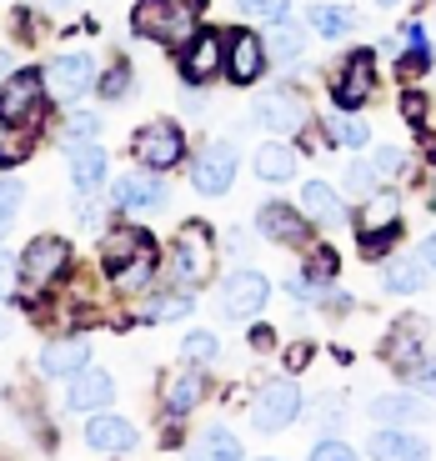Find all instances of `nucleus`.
<instances>
[{
  "mask_svg": "<svg viewBox=\"0 0 436 461\" xmlns=\"http://www.w3.org/2000/svg\"><path fill=\"white\" fill-rule=\"evenodd\" d=\"M206 0H191V5H171V0H136L131 25L146 41H191V21Z\"/></svg>",
  "mask_w": 436,
  "mask_h": 461,
  "instance_id": "nucleus-1",
  "label": "nucleus"
},
{
  "mask_svg": "<svg viewBox=\"0 0 436 461\" xmlns=\"http://www.w3.org/2000/svg\"><path fill=\"white\" fill-rule=\"evenodd\" d=\"M296 416H301V392L291 386V381H271V386L256 396V406H251L256 431H286Z\"/></svg>",
  "mask_w": 436,
  "mask_h": 461,
  "instance_id": "nucleus-2",
  "label": "nucleus"
},
{
  "mask_svg": "<svg viewBox=\"0 0 436 461\" xmlns=\"http://www.w3.org/2000/svg\"><path fill=\"white\" fill-rule=\"evenodd\" d=\"M46 86H50V95H60V101H76V95H86L95 86V60L86 56V50H66V56L50 60Z\"/></svg>",
  "mask_w": 436,
  "mask_h": 461,
  "instance_id": "nucleus-3",
  "label": "nucleus"
},
{
  "mask_svg": "<svg viewBox=\"0 0 436 461\" xmlns=\"http://www.w3.org/2000/svg\"><path fill=\"white\" fill-rule=\"evenodd\" d=\"M251 121L266 126V131H276V136H296V131L306 126V105H301V95H291V91H271V95H256Z\"/></svg>",
  "mask_w": 436,
  "mask_h": 461,
  "instance_id": "nucleus-4",
  "label": "nucleus"
},
{
  "mask_svg": "<svg viewBox=\"0 0 436 461\" xmlns=\"http://www.w3.org/2000/svg\"><path fill=\"white\" fill-rule=\"evenodd\" d=\"M66 266H70V246L60 241V236H35V241L25 246V256H21V271H25L31 286H50Z\"/></svg>",
  "mask_w": 436,
  "mask_h": 461,
  "instance_id": "nucleus-5",
  "label": "nucleus"
},
{
  "mask_svg": "<svg viewBox=\"0 0 436 461\" xmlns=\"http://www.w3.org/2000/svg\"><path fill=\"white\" fill-rule=\"evenodd\" d=\"M136 156L141 166H150V171H166V166H176L186 156V140H181V126H171V121H156V126H146L136 136Z\"/></svg>",
  "mask_w": 436,
  "mask_h": 461,
  "instance_id": "nucleus-6",
  "label": "nucleus"
},
{
  "mask_svg": "<svg viewBox=\"0 0 436 461\" xmlns=\"http://www.w3.org/2000/svg\"><path fill=\"white\" fill-rule=\"evenodd\" d=\"M236 181V150L231 146H206L201 156H195V166H191V185L201 191V196H221L226 185Z\"/></svg>",
  "mask_w": 436,
  "mask_h": 461,
  "instance_id": "nucleus-7",
  "label": "nucleus"
},
{
  "mask_svg": "<svg viewBox=\"0 0 436 461\" xmlns=\"http://www.w3.org/2000/svg\"><path fill=\"white\" fill-rule=\"evenodd\" d=\"M266 296H271V286H266L261 271H236V276L221 286V306H226V316H256L266 306Z\"/></svg>",
  "mask_w": 436,
  "mask_h": 461,
  "instance_id": "nucleus-8",
  "label": "nucleus"
},
{
  "mask_svg": "<svg viewBox=\"0 0 436 461\" xmlns=\"http://www.w3.org/2000/svg\"><path fill=\"white\" fill-rule=\"evenodd\" d=\"M86 447L101 451V456H126L136 447V427L121 421V416H111V411H95L91 427H86Z\"/></svg>",
  "mask_w": 436,
  "mask_h": 461,
  "instance_id": "nucleus-9",
  "label": "nucleus"
},
{
  "mask_svg": "<svg viewBox=\"0 0 436 461\" xmlns=\"http://www.w3.org/2000/svg\"><path fill=\"white\" fill-rule=\"evenodd\" d=\"M35 101H41V70H21V76H11V81L0 86V126L25 121V115L35 111Z\"/></svg>",
  "mask_w": 436,
  "mask_h": 461,
  "instance_id": "nucleus-10",
  "label": "nucleus"
},
{
  "mask_svg": "<svg viewBox=\"0 0 436 461\" xmlns=\"http://www.w3.org/2000/svg\"><path fill=\"white\" fill-rule=\"evenodd\" d=\"M221 60H226V41L211 31L191 35L186 41V56H181V70H186V81H206V76H216Z\"/></svg>",
  "mask_w": 436,
  "mask_h": 461,
  "instance_id": "nucleus-11",
  "label": "nucleus"
},
{
  "mask_svg": "<svg viewBox=\"0 0 436 461\" xmlns=\"http://www.w3.org/2000/svg\"><path fill=\"white\" fill-rule=\"evenodd\" d=\"M161 201H166L161 176L136 171V176H121V181H115V206L121 211H156Z\"/></svg>",
  "mask_w": 436,
  "mask_h": 461,
  "instance_id": "nucleus-12",
  "label": "nucleus"
},
{
  "mask_svg": "<svg viewBox=\"0 0 436 461\" xmlns=\"http://www.w3.org/2000/svg\"><path fill=\"white\" fill-rule=\"evenodd\" d=\"M91 361V341L86 336H70V341H56L41 351V376L60 381V376H76V371Z\"/></svg>",
  "mask_w": 436,
  "mask_h": 461,
  "instance_id": "nucleus-13",
  "label": "nucleus"
},
{
  "mask_svg": "<svg viewBox=\"0 0 436 461\" xmlns=\"http://www.w3.org/2000/svg\"><path fill=\"white\" fill-rule=\"evenodd\" d=\"M266 66V41H256V35H236V41H226V70L236 86H251L256 76H261Z\"/></svg>",
  "mask_w": 436,
  "mask_h": 461,
  "instance_id": "nucleus-14",
  "label": "nucleus"
},
{
  "mask_svg": "<svg viewBox=\"0 0 436 461\" xmlns=\"http://www.w3.org/2000/svg\"><path fill=\"white\" fill-rule=\"evenodd\" d=\"M111 376L105 371H91V366H81L76 371V381H70V406L76 411H101V406H111Z\"/></svg>",
  "mask_w": 436,
  "mask_h": 461,
  "instance_id": "nucleus-15",
  "label": "nucleus"
},
{
  "mask_svg": "<svg viewBox=\"0 0 436 461\" xmlns=\"http://www.w3.org/2000/svg\"><path fill=\"white\" fill-rule=\"evenodd\" d=\"M301 211H306V221H316V226H326V230H336L346 221L336 191H332V185H322V181H306V191H301Z\"/></svg>",
  "mask_w": 436,
  "mask_h": 461,
  "instance_id": "nucleus-16",
  "label": "nucleus"
},
{
  "mask_svg": "<svg viewBox=\"0 0 436 461\" xmlns=\"http://www.w3.org/2000/svg\"><path fill=\"white\" fill-rule=\"evenodd\" d=\"M206 266H211V251H206V230H186L181 246H176V271H181L186 281H201L206 276Z\"/></svg>",
  "mask_w": 436,
  "mask_h": 461,
  "instance_id": "nucleus-17",
  "label": "nucleus"
},
{
  "mask_svg": "<svg viewBox=\"0 0 436 461\" xmlns=\"http://www.w3.org/2000/svg\"><path fill=\"white\" fill-rule=\"evenodd\" d=\"M261 230L271 236V241H286V246L306 241V221H301L291 206H261Z\"/></svg>",
  "mask_w": 436,
  "mask_h": 461,
  "instance_id": "nucleus-18",
  "label": "nucleus"
},
{
  "mask_svg": "<svg viewBox=\"0 0 436 461\" xmlns=\"http://www.w3.org/2000/svg\"><path fill=\"white\" fill-rule=\"evenodd\" d=\"M136 256H150L146 230H115V236H105V266H111V276L121 271V266H131Z\"/></svg>",
  "mask_w": 436,
  "mask_h": 461,
  "instance_id": "nucleus-19",
  "label": "nucleus"
},
{
  "mask_svg": "<svg viewBox=\"0 0 436 461\" xmlns=\"http://www.w3.org/2000/svg\"><path fill=\"white\" fill-rule=\"evenodd\" d=\"M105 150L101 146H81L76 156H70V181H76V191H95V185L105 181Z\"/></svg>",
  "mask_w": 436,
  "mask_h": 461,
  "instance_id": "nucleus-20",
  "label": "nucleus"
},
{
  "mask_svg": "<svg viewBox=\"0 0 436 461\" xmlns=\"http://www.w3.org/2000/svg\"><path fill=\"white\" fill-rule=\"evenodd\" d=\"M422 286H426V266L416 261V256H391L386 261V291H396V296H416Z\"/></svg>",
  "mask_w": 436,
  "mask_h": 461,
  "instance_id": "nucleus-21",
  "label": "nucleus"
},
{
  "mask_svg": "<svg viewBox=\"0 0 436 461\" xmlns=\"http://www.w3.org/2000/svg\"><path fill=\"white\" fill-rule=\"evenodd\" d=\"M256 176H261V181H291V176H296V150L281 146V140L261 146L256 150Z\"/></svg>",
  "mask_w": 436,
  "mask_h": 461,
  "instance_id": "nucleus-22",
  "label": "nucleus"
},
{
  "mask_svg": "<svg viewBox=\"0 0 436 461\" xmlns=\"http://www.w3.org/2000/svg\"><path fill=\"white\" fill-rule=\"evenodd\" d=\"M367 91H371V56L361 50V56L346 60V76H341V86H336V101H341V105H356Z\"/></svg>",
  "mask_w": 436,
  "mask_h": 461,
  "instance_id": "nucleus-23",
  "label": "nucleus"
},
{
  "mask_svg": "<svg viewBox=\"0 0 436 461\" xmlns=\"http://www.w3.org/2000/svg\"><path fill=\"white\" fill-rule=\"evenodd\" d=\"M191 406H201V376H195V371H181V376L166 386V411L181 421V416H191Z\"/></svg>",
  "mask_w": 436,
  "mask_h": 461,
  "instance_id": "nucleus-24",
  "label": "nucleus"
},
{
  "mask_svg": "<svg viewBox=\"0 0 436 461\" xmlns=\"http://www.w3.org/2000/svg\"><path fill=\"white\" fill-rule=\"evenodd\" d=\"M367 451H371V456H426V441L406 437V431H381Z\"/></svg>",
  "mask_w": 436,
  "mask_h": 461,
  "instance_id": "nucleus-25",
  "label": "nucleus"
},
{
  "mask_svg": "<svg viewBox=\"0 0 436 461\" xmlns=\"http://www.w3.org/2000/svg\"><path fill=\"white\" fill-rule=\"evenodd\" d=\"M356 25V15L346 11V5H311V31L322 35H346Z\"/></svg>",
  "mask_w": 436,
  "mask_h": 461,
  "instance_id": "nucleus-26",
  "label": "nucleus"
},
{
  "mask_svg": "<svg viewBox=\"0 0 436 461\" xmlns=\"http://www.w3.org/2000/svg\"><path fill=\"white\" fill-rule=\"evenodd\" d=\"M266 56H276V60H296V56H301V31H296V25L276 21V31L266 35Z\"/></svg>",
  "mask_w": 436,
  "mask_h": 461,
  "instance_id": "nucleus-27",
  "label": "nucleus"
},
{
  "mask_svg": "<svg viewBox=\"0 0 436 461\" xmlns=\"http://www.w3.org/2000/svg\"><path fill=\"white\" fill-rule=\"evenodd\" d=\"M201 456H221V461H231V456H241V441L231 437L226 427H206V431H201Z\"/></svg>",
  "mask_w": 436,
  "mask_h": 461,
  "instance_id": "nucleus-28",
  "label": "nucleus"
},
{
  "mask_svg": "<svg viewBox=\"0 0 436 461\" xmlns=\"http://www.w3.org/2000/svg\"><path fill=\"white\" fill-rule=\"evenodd\" d=\"M150 276H156V261H150V256H136L131 266L115 271V286H121V291H146Z\"/></svg>",
  "mask_w": 436,
  "mask_h": 461,
  "instance_id": "nucleus-29",
  "label": "nucleus"
},
{
  "mask_svg": "<svg viewBox=\"0 0 436 461\" xmlns=\"http://www.w3.org/2000/svg\"><path fill=\"white\" fill-rule=\"evenodd\" d=\"M291 0H236V15H246V21H286Z\"/></svg>",
  "mask_w": 436,
  "mask_h": 461,
  "instance_id": "nucleus-30",
  "label": "nucleus"
},
{
  "mask_svg": "<svg viewBox=\"0 0 436 461\" xmlns=\"http://www.w3.org/2000/svg\"><path fill=\"white\" fill-rule=\"evenodd\" d=\"M332 140H336V146L361 150L371 140V126H367V121H356V115H341V121H332Z\"/></svg>",
  "mask_w": 436,
  "mask_h": 461,
  "instance_id": "nucleus-31",
  "label": "nucleus"
},
{
  "mask_svg": "<svg viewBox=\"0 0 436 461\" xmlns=\"http://www.w3.org/2000/svg\"><path fill=\"white\" fill-rule=\"evenodd\" d=\"M181 357L191 361V366H206V361H216V336L211 331H191L181 341Z\"/></svg>",
  "mask_w": 436,
  "mask_h": 461,
  "instance_id": "nucleus-32",
  "label": "nucleus"
},
{
  "mask_svg": "<svg viewBox=\"0 0 436 461\" xmlns=\"http://www.w3.org/2000/svg\"><path fill=\"white\" fill-rule=\"evenodd\" d=\"M371 411H377L381 421H416V416H422V406H416L412 396H381Z\"/></svg>",
  "mask_w": 436,
  "mask_h": 461,
  "instance_id": "nucleus-33",
  "label": "nucleus"
},
{
  "mask_svg": "<svg viewBox=\"0 0 436 461\" xmlns=\"http://www.w3.org/2000/svg\"><path fill=\"white\" fill-rule=\"evenodd\" d=\"M21 201H25V185L15 181V176H5V181H0V230L21 216Z\"/></svg>",
  "mask_w": 436,
  "mask_h": 461,
  "instance_id": "nucleus-34",
  "label": "nucleus"
},
{
  "mask_svg": "<svg viewBox=\"0 0 436 461\" xmlns=\"http://www.w3.org/2000/svg\"><path fill=\"white\" fill-rule=\"evenodd\" d=\"M381 226H402V216H396V201L391 196H377L367 206V216H361V230H381Z\"/></svg>",
  "mask_w": 436,
  "mask_h": 461,
  "instance_id": "nucleus-35",
  "label": "nucleus"
},
{
  "mask_svg": "<svg viewBox=\"0 0 436 461\" xmlns=\"http://www.w3.org/2000/svg\"><path fill=\"white\" fill-rule=\"evenodd\" d=\"M95 91H101L105 101H126V95H131V70H126V66H115L111 76H105V81L95 86Z\"/></svg>",
  "mask_w": 436,
  "mask_h": 461,
  "instance_id": "nucleus-36",
  "label": "nucleus"
},
{
  "mask_svg": "<svg viewBox=\"0 0 436 461\" xmlns=\"http://www.w3.org/2000/svg\"><path fill=\"white\" fill-rule=\"evenodd\" d=\"M402 236V226H381V230H361V256H381L391 241Z\"/></svg>",
  "mask_w": 436,
  "mask_h": 461,
  "instance_id": "nucleus-37",
  "label": "nucleus"
},
{
  "mask_svg": "<svg viewBox=\"0 0 436 461\" xmlns=\"http://www.w3.org/2000/svg\"><path fill=\"white\" fill-rule=\"evenodd\" d=\"M402 150H396V146H381L377 150V176H402Z\"/></svg>",
  "mask_w": 436,
  "mask_h": 461,
  "instance_id": "nucleus-38",
  "label": "nucleus"
},
{
  "mask_svg": "<svg viewBox=\"0 0 436 461\" xmlns=\"http://www.w3.org/2000/svg\"><path fill=\"white\" fill-rule=\"evenodd\" d=\"M406 376H412L422 392H436V361H412V366H406Z\"/></svg>",
  "mask_w": 436,
  "mask_h": 461,
  "instance_id": "nucleus-39",
  "label": "nucleus"
},
{
  "mask_svg": "<svg viewBox=\"0 0 436 461\" xmlns=\"http://www.w3.org/2000/svg\"><path fill=\"white\" fill-rule=\"evenodd\" d=\"M95 131H101V121H95V115H76V121H70V146H76V140H95Z\"/></svg>",
  "mask_w": 436,
  "mask_h": 461,
  "instance_id": "nucleus-40",
  "label": "nucleus"
},
{
  "mask_svg": "<svg viewBox=\"0 0 436 461\" xmlns=\"http://www.w3.org/2000/svg\"><path fill=\"white\" fill-rule=\"evenodd\" d=\"M346 185H351V191H361V196H367L371 185H377V171H371V166H351V171H346Z\"/></svg>",
  "mask_w": 436,
  "mask_h": 461,
  "instance_id": "nucleus-41",
  "label": "nucleus"
},
{
  "mask_svg": "<svg viewBox=\"0 0 436 461\" xmlns=\"http://www.w3.org/2000/svg\"><path fill=\"white\" fill-rule=\"evenodd\" d=\"M186 306H191V301H186V296H176V301H156V306H150V321H166V316H181L186 312Z\"/></svg>",
  "mask_w": 436,
  "mask_h": 461,
  "instance_id": "nucleus-42",
  "label": "nucleus"
},
{
  "mask_svg": "<svg viewBox=\"0 0 436 461\" xmlns=\"http://www.w3.org/2000/svg\"><path fill=\"white\" fill-rule=\"evenodd\" d=\"M316 456H351V447L336 441V437H322V441H316Z\"/></svg>",
  "mask_w": 436,
  "mask_h": 461,
  "instance_id": "nucleus-43",
  "label": "nucleus"
},
{
  "mask_svg": "<svg viewBox=\"0 0 436 461\" xmlns=\"http://www.w3.org/2000/svg\"><path fill=\"white\" fill-rule=\"evenodd\" d=\"M402 111H406V121H412V126H422V115H426V101H422V95H406V101H402Z\"/></svg>",
  "mask_w": 436,
  "mask_h": 461,
  "instance_id": "nucleus-44",
  "label": "nucleus"
},
{
  "mask_svg": "<svg viewBox=\"0 0 436 461\" xmlns=\"http://www.w3.org/2000/svg\"><path fill=\"white\" fill-rule=\"evenodd\" d=\"M306 361H311V346H306V341H296V346L286 351V366H291V371H301Z\"/></svg>",
  "mask_w": 436,
  "mask_h": 461,
  "instance_id": "nucleus-45",
  "label": "nucleus"
},
{
  "mask_svg": "<svg viewBox=\"0 0 436 461\" xmlns=\"http://www.w3.org/2000/svg\"><path fill=\"white\" fill-rule=\"evenodd\" d=\"M332 271H336V256L332 251H322L316 261H311V276H332Z\"/></svg>",
  "mask_w": 436,
  "mask_h": 461,
  "instance_id": "nucleus-46",
  "label": "nucleus"
},
{
  "mask_svg": "<svg viewBox=\"0 0 436 461\" xmlns=\"http://www.w3.org/2000/svg\"><path fill=\"white\" fill-rule=\"evenodd\" d=\"M291 296H296V301H316V286H311L306 276H296V281H291Z\"/></svg>",
  "mask_w": 436,
  "mask_h": 461,
  "instance_id": "nucleus-47",
  "label": "nucleus"
},
{
  "mask_svg": "<svg viewBox=\"0 0 436 461\" xmlns=\"http://www.w3.org/2000/svg\"><path fill=\"white\" fill-rule=\"evenodd\" d=\"M11 291V256H0V296Z\"/></svg>",
  "mask_w": 436,
  "mask_h": 461,
  "instance_id": "nucleus-48",
  "label": "nucleus"
},
{
  "mask_svg": "<svg viewBox=\"0 0 436 461\" xmlns=\"http://www.w3.org/2000/svg\"><path fill=\"white\" fill-rule=\"evenodd\" d=\"M422 256H426V266H436V236H426V251Z\"/></svg>",
  "mask_w": 436,
  "mask_h": 461,
  "instance_id": "nucleus-49",
  "label": "nucleus"
},
{
  "mask_svg": "<svg viewBox=\"0 0 436 461\" xmlns=\"http://www.w3.org/2000/svg\"><path fill=\"white\" fill-rule=\"evenodd\" d=\"M50 11H70V0H46Z\"/></svg>",
  "mask_w": 436,
  "mask_h": 461,
  "instance_id": "nucleus-50",
  "label": "nucleus"
},
{
  "mask_svg": "<svg viewBox=\"0 0 436 461\" xmlns=\"http://www.w3.org/2000/svg\"><path fill=\"white\" fill-rule=\"evenodd\" d=\"M377 5H386V11H396V5H402V0H377Z\"/></svg>",
  "mask_w": 436,
  "mask_h": 461,
  "instance_id": "nucleus-51",
  "label": "nucleus"
},
{
  "mask_svg": "<svg viewBox=\"0 0 436 461\" xmlns=\"http://www.w3.org/2000/svg\"><path fill=\"white\" fill-rule=\"evenodd\" d=\"M5 331H11V326H5V321H0V336H5Z\"/></svg>",
  "mask_w": 436,
  "mask_h": 461,
  "instance_id": "nucleus-52",
  "label": "nucleus"
}]
</instances>
